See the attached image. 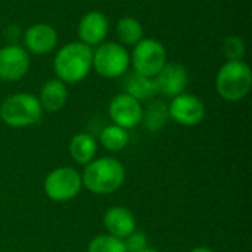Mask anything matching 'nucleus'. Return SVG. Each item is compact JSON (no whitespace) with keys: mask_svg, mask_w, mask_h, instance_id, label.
Masks as SVG:
<instances>
[{"mask_svg":"<svg viewBox=\"0 0 252 252\" xmlns=\"http://www.w3.org/2000/svg\"><path fill=\"white\" fill-rule=\"evenodd\" d=\"M93 49L81 41L63 44L53 59V69L58 80L65 84L83 81L92 71Z\"/></svg>","mask_w":252,"mask_h":252,"instance_id":"obj_1","label":"nucleus"},{"mask_svg":"<svg viewBox=\"0 0 252 252\" xmlns=\"http://www.w3.org/2000/svg\"><path fill=\"white\" fill-rule=\"evenodd\" d=\"M126 180L124 165L115 158H99L89 162L81 174L83 186L94 195H109Z\"/></svg>","mask_w":252,"mask_h":252,"instance_id":"obj_2","label":"nucleus"},{"mask_svg":"<svg viewBox=\"0 0 252 252\" xmlns=\"http://www.w3.org/2000/svg\"><path fill=\"white\" fill-rule=\"evenodd\" d=\"M216 87L227 102L242 100L252 87V71L244 61H226L217 72Z\"/></svg>","mask_w":252,"mask_h":252,"instance_id":"obj_3","label":"nucleus"},{"mask_svg":"<svg viewBox=\"0 0 252 252\" xmlns=\"http://www.w3.org/2000/svg\"><path fill=\"white\" fill-rule=\"evenodd\" d=\"M43 108L38 97L30 93H16L6 97L0 106V120L13 128L31 127L40 123Z\"/></svg>","mask_w":252,"mask_h":252,"instance_id":"obj_4","label":"nucleus"},{"mask_svg":"<svg viewBox=\"0 0 252 252\" xmlns=\"http://www.w3.org/2000/svg\"><path fill=\"white\" fill-rule=\"evenodd\" d=\"M128 66L130 55L120 43H100L93 50L92 69H94L103 78H118L127 72Z\"/></svg>","mask_w":252,"mask_h":252,"instance_id":"obj_5","label":"nucleus"},{"mask_svg":"<svg viewBox=\"0 0 252 252\" xmlns=\"http://www.w3.org/2000/svg\"><path fill=\"white\" fill-rule=\"evenodd\" d=\"M130 63L134 72L145 77H157L167 63V50L164 44L155 38H142L133 46Z\"/></svg>","mask_w":252,"mask_h":252,"instance_id":"obj_6","label":"nucleus"},{"mask_svg":"<svg viewBox=\"0 0 252 252\" xmlns=\"http://www.w3.org/2000/svg\"><path fill=\"white\" fill-rule=\"evenodd\" d=\"M81 176L72 167H59L50 171L44 180V193L55 202L74 199L81 190Z\"/></svg>","mask_w":252,"mask_h":252,"instance_id":"obj_7","label":"nucleus"},{"mask_svg":"<svg viewBox=\"0 0 252 252\" xmlns=\"http://www.w3.org/2000/svg\"><path fill=\"white\" fill-rule=\"evenodd\" d=\"M30 53L19 44H7L0 49V80L13 83L24 78L30 69Z\"/></svg>","mask_w":252,"mask_h":252,"instance_id":"obj_8","label":"nucleus"},{"mask_svg":"<svg viewBox=\"0 0 252 252\" xmlns=\"http://www.w3.org/2000/svg\"><path fill=\"white\" fill-rule=\"evenodd\" d=\"M108 112L114 124L123 127L124 130L134 128L136 126L142 123V118H143L142 103L124 92L117 94L111 100Z\"/></svg>","mask_w":252,"mask_h":252,"instance_id":"obj_9","label":"nucleus"},{"mask_svg":"<svg viewBox=\"0 0 252 252\" xmlns=\"http://www.w3.org/2000/svg\"><path fill=\"white\" fill-rule=\"evenodd\" d=\"M168 112L171 120L182 126L190 127L199 124L205 118V105L198 96L182 93L171 99Z\"/></svg>","mask_w":252,"mask_h":252,"instance_id":"obj_10","label":"nucleus"},{"mask_svg":"<svg viewBox=\"0 0 252 252\" xmlns=\"http://www.w3.org/2000/svg\"><path fill=\"white\" fill-rule=\"evenodd\" d=\"M155 83H157L158 94L173 99L185 93L189 84V74H188V69L182 63L167 62L164 68L157 74Z\"/></svg>","mask_w":252,"mask_h":252,"instance_id":"obj_11","label":"nucleus"},{"mask_svg":"<svg viewBox=\"0 0 252 252\" xmlns=\"http://www.w3.org/2000/svg\"><path fill=\"white\" fill-rule=\"evenodd\" d=\"M77 31L81 43L90 47L99 46L109 32V21L105 13L99 10H90L80 19Z\"/></svg>","mask_w":252,"mask_h":252,"instance_id":"obj_12","label":"nucleus"},{"mask_svg":"<svg viewBox=\"0 0 252 252\" xmlns=\"http://www.w3.org/2000/svg\"><path fill=\"white\" fill-rule=\"evenodd\" d=\"M58 44V32L56 30L44 22H38L31 25L24 32V49L28 53L34 55H46L52 52Z\"/></svg>","mask_w":252,"mask_h":252,"instance_id":"obj_13","label":"nucleus"},{"mask_svg":"<svg viewBox=\"0 0 252 252\" xmlns=\"http://www.w3.org/2000/svg\"><path fill=\"white\" fill-rule=\"evenodd\" d=\"M103 226L108 235L118 239H126L136 230V219L133 213L124 207H112L103 216Z\"/></svg>","mask_w":252,"mask_h":252,"instance_id":"obj_14","label":"nucleus"},{"mask_svg":"<svg viewBox=\"0 0 252 252\" xmlns=\"http://www.w3.org/2000/svg\"><path fill=\"white\" fill-rule=\"evenodd\" d=\"M68 99V90H66V84L62 83L58 78H52L47 80L41 89H40V96H38V102L43 108V111L47 112H58L61 111Z\"/></svg>","mask_w":252,"mask_h":252,"instance_id":"obj_15","label":"nucleus"},{"mask_svg":"<svg viewBox=\"0 0 252 252\" xmlns=\"http://www.w3.org/2000/svg\"><path fill=\"white\" fill-rule=\"evenodd\" d=\"M124 93L130 94L139 102L155 97L158 94L155 77H145L137 72H131L124 81Z\"/></svg>","mask_w":252,"mask_h":252,"instance_id":"obj_16","label":"nucleus"},{"mask_svg":"<svg viewBox=\"0 0 252 252\" xmlns=\"http://www.w3.org/2000/svg\"><path fill=\"white\" fill-rule=\"evenodd\" d=\"M96 152H97V143L87 133H78L69 142V155L77 164L87 165L89 162L93 161Z\"/></svg>","mask_w":252,"mask_h":252,"instance_id":"obj_17","label":"nucleus"},{"mask_svg":"<svg viewBox=\"0 0 252 252\" xmlns=\"http://www.w3.org/2000/svg\"><path fill=\"white\" fill-rule=\"evenodd\" d=\"M117 37L120 40V44L123 46H136L145 34L143 25L139 19L133 16H124L118 19L115 27Z\"/></svg>","mask_w":252,"mask_h":252,"instance_id":"obj_18","label":"nucleus"},{"mask_svg":"<svg viewBox=\"0 0 252 252\" xmlns=\"http://www.w3.org/2000/svg\"><path fill=\"white\" fill-rule=\"evenodd\" d=\"M170 120L168 105L164 100H154L143 109L142 123L149 131H159L165 127L167 121Z\"/></svg>","mask_w":252,"mask_h":252,"instance_id":"obj_19","label":"nucleus"},{"mask_svg":"<svg viewBox=\"0 0 252 252\" xmlns=\"http://www.w3.org/2000/svg\"><path fill=\"white\" fill-rule=\"evenodd\" d=\"M100 145L111 152H120L123 151L128 143V133L120 126H106L99 136Z\"/></svg>","mask_w":252,"mask_h":252,"instance_id":"obj_20","label":"nucleus"},{"mask_svg":"<svg viewBox=\"0 0 252 252\" xmlns=\"http://www.w3.org/2000/svg\"><path fill=\"white\" fill-rule=\"evenodd\" d=\"M87 252H126L124 241L111 235H99L89 244Z\"/></svg>","mask_w":252,"mask_h":252,"instance_id":"obj_21","label":"nucleus"},{"mask_svg":"<svg viewBox=\"0 0 252 252\" xmlns=\"http://www.w3.org/2000/svg\"><path fill=\"white\" fill-rule=\"evenodd\" d=\"M247 53L245 41L239 35H227L223 41V55L227 61H244Z\"/></svg>","mask_w":252,"mask_h":252,"instance_id":"obj_22","label":"nucleus"},{"mask_svg":"<svg viewBox=\"0 0 252 252\" xmlns=\"http://www.w3.org/2000/svg\"><path fill=\"white\" fill-rule=\"evenodd\" d=\"M123 241H124L126 252H142L148 248V238L143 232L139 230H134Z\"/></svg>","mask_w":252,"mask_h":252,"instance_id":"obj_23","label":"nucleus"},{"mask_svg":"<svg viewBox=\"0 0 252 252\" xmlns=\"http://www.w3.org/2000/svg\"><path fill=\"white\" fill-rule=\"evenodd\" d=\"M190 252H214L213 250L207 248V247H198V248H193Z\"/></svg>","mask_w":252,"mask_h":252,"instance_id":"obj_24","label":"nucleus"},{"mask_svg":"<svg viewBox=\"0 0 252 252\" xmlns=\"http://www.w3.org/2000/svg\"><path fill=\"white\" fill-rule=\"evenodd\" d=\"M142 252H158L157 250H152V248H146L145 251H142Z\"/></svg>","mask_w":252,"mask_h":252,"instance_id":"obj_25","label":"nucleus"}]
</instances>
